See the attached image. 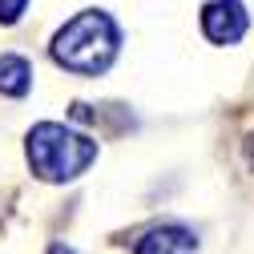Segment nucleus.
<instances>
[{
	"label": "nucleus",
	"mask_w": 254,
	"mask_h": 254,
	"mask_svg": "<svg viewBox=\"0 0 254 254\" xmlns=\"http://www.w3.org/2000/svg\"><path fill=\"white\" fill-rule=\"evenodd\" d=\"M121 49V33L109 12L101 8H85L73 20L61 24V33L53 37V61L61 69H69L77 77H97L105 73Z\"/></svg>",
	"instance_id": "1"
},
{
	"label": "nucleus",
	"mask_w": 254,
	"mask_h": 254,
	"mask_svg": "<svg viewBox=\"0 0 254 254\" xmlns=\"http://www.w3.org/2000/svg\"><path fill=\"white\" fill-rule=\"evenodd\" d=\"M28 166L41 182H73L77 174H85L97 162V141L69 129L61 121H41L33 125V133L24 141Z\"/></svg>",
	"instance_id": "2"
},
{
	"label": "nucleus",
	"mask_w": 254,
	"mask_h": 254,
	"mask_svg": "<svg viewBox=\"0 0 254 254\" xmlns=\"http://www.w3.org/2000/svg\"><path fill=\"white\" fill-rule=\"evenodd\" d=\"M246 28H250V16L242 0H210L202 8V33L214 45H238Z\"/></svg>",
	"instance_id": "3"
},
{
	"label": "nucleus",
	"mask_w": 254,
	"mask_h": 254,
	"mask_svg": "<svg viewBox=\"0 0 254 254\" xmlns=\"http://www.w3.org/2000/svg\"><path fill=\"white\" fill-rule=\"evenodd\" d=\"M194 250H198V238L186 226H153L133 246V254H194Z\"/></svg>",
	"instance_id": "4"
},
{
	"label": "nucleus",
	"mask_w": 254,
	"mask_h": 254,
	"mask_svg": "<svg viewBox=\"0 0 254 254\" xmlns=\"http://www.w3.org/2000/svg\"><path fill=\"white\" fill-rule=\"evenodd\" d=\"M33 89V65L16 53H4L0 57V93L4 97H24Z\"/></svg>",
	"instance_id": "5"
},
{
	"label": "nucleus",
	"mask_w": 254,
	"mask_h": 254,
	"mask_svg": "<svg viewBox=\"0 0 254 254\" xmlns=\"http://www.w3.org/2000/svg\"><path fill=\"white\" fill-rule=\"evenodd\" d=\"M24 8H28V0H0V24H16Z\"/></svg>",
	"instance_id": "6"
},
{
	"label": "nucleus",
	"mask_w": 254,
	"mask_h": 254,
	"mask_svg": "<svg viewBox=\"0 0 254 254\" xmlns=\"http://www.w3.org/2000/svg\"><path fill=\"white\" fill-rule=\"evenodd\" d=\"M246 162H250V170H254V133H250V141H246Z\"/></svg>",
	"instance_id": "7"
},
{
	"label": "nucleus",
	"mask_w": 254,
	"mask_h": 254,
	"mask_svg": "<svg viewBox=\"0 0 254 254\" xmlns=\"http://www.w3.org/2000/svg\"><path fill=\"white\" fill-rule=\"evenodd\" d=\"M49 254H77V250H69V246H53Z\"/></svg>",
	"instance_id": "8"
}]
</instances>
